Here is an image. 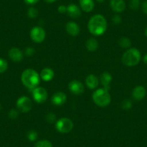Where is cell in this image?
<instances>
[{
	"label": "cell",
	"mask_w": 147,
	"mask_h": 147,
	"mask_svg": "<svg viewBox=\"0 0 147 147\" xmlns=\"http://www.w3.org/2000/svg\"><path fill=\"white\" fill-rule=\"evenodd\" d=\"M107 22L105 18L100 14L92 17L88 22V30L90 33L95 36L103 35L107 30Z\"/></svg>",
	"instance_id": "6da1fadb"
},
{
	"label": "cell",
	"mask_w": 147,
	"mask_h": 147,
	"mask_svg": "<svg viewBox=\"0 0 147 147\" xmlns=\"http://www.w3.org/2000/svg\"><path fill=\"white\" fill-rule=\"evenodd\" d=\"M21 82L26 88L32 90L40 84V74L34 69H27L22 73Z\"/></svg>",
	"instance_id": "7a4b0ae2"
},
{
	"label": "cell",
	"mask_w": 147,
	"mask_h": 147,
	"mask_svg": "<svg viewBox=\"0 0 147 147\" xmlns=\"http://www.w3.org/2000/svg\"><path fill=\"white\" fill-rule=\"evenodd\" d=\"M141 54L138 49L136 48H130L122 56V62L126 66H135L138 64L141 61Z\"/></svg>",
	"instance_id": "3957f363"
},
{
	"label": "cell",
	"mask_w": 147,
	"mask_h": 147,
	"mask_svg": "<svg viewBox=\"0 0 147 147\" xmlns=\"http://www.w3.org/2000/svg\"><path fill=\"white\" fill-rule=\"evenodd\" d=\"M92 100L94 104L101 107H107L111 102V96L109 90L105 88L97 89L93 92Z\"/></svg>",
	"instance_id": "277c9868"
},
{
	"label": "cell",
	"mask_w": 147,
	"mask_h": 147,
	"mask_svg": "<svg viewBox=\"0 0 147 147\" xmlns=\"http://www.w3.org/2000/svg\"><path fill=\"white\" fill-rule=\"evenodd\" d=\"M74 128V123L70 118H62L56 123V129L61 134H68Z\"/></svg>",
	"instance_id": "5b68a950"
},
{
	"label": "cell",
	"mask_w": 147,
	"mask_h": 147,
	"mask_svg": "<svg viewBox=\"0 0 147 147\" xmlns=\"http://www.w3.org/2000/svg\"><path fill=\"white\" fill-rule=\"evenodd\" d=\"M17 108L20 112L28 113L32 109V101L30 98H29L27 96H22L16 102Z\"/></svg>",
	"instance_id": "8992f818"
},
{
	"label": "cell",
	"mask_w": 147,
	"mask_h": 147,
	"mask_svg": "<svg viewBox=\"0 0 147 147\" xmlns=\"http://www.w3.org/2000/svg\"><path fill=\"white\" fill-rule=\"evenodd\" d=\"M46 31L41 27L35 26L31 29L30 38L32 41H34L35 43H42L46 38Z\"/></svg>",
	"instance_id": "52a82bcc"
},
{
	"label": "cell",
	"mask_w": 147,
	"mask_h": 147,
	"mask_svg": "<svg viewBox=\"0 0 147 147\" xmlns=\"http://www.w3.org/2000/svg\"><path fill=\"white\" fill-rule=\"evenodd\" d=\"M32 95L34 101L40 104L45 102L48 98L47 91L46 89L41 87H37L32 90Z\"/></svg>",
	"instance_id": "ba28073f"
},
{
	"label": "cell",
	"mask_w": 147,
	"mask_h": 147,
	"mask_svg": "<svg viewBox=\"0 0 147 147\" xmlns=\"http://www.w3.org/2000/svg\"><path fill=\"white\" fill-rule=\"evenodd\" d=\"M68 87H69V91L72 94H76V95L82 94L84 91V85H83V84L81 82L78 81V80H74L71 81Z\"/></svg>",
	"instance_id": "9c48e42d"
},
{
	"label": "cell",
	"mask_w": 147,
	"mask_h": 147,
	"mask_svg": "<svg viewBox=\"0 0 147 147\" xmlns=\"http://www.w3.org/2000/svg\"><path fill=\"white\" fill-rule=\"evenodd\" d=\"M66 100H67L66 94L63 92H56L51 97L52 104L56 106L63 105V104H65Z\"/></svg>",
	"instance_id": "30bf717a"
},
{
	"label": "cell",
	"mask_w": 147,
	"mask_h": 147,
	"mask_svg": "<svg viewBox=\"0 0 147 147\" xmlns=\"http://www.w3.org/2000/svg\"><path fill=\"white\" fill-rule=\"evenodd\" d=\"M110 6L113 12L121 13L125 10L126 5L124 0H110Z\"/></svg>",
	"instance_id": "8fae6325"
},
{
	"label": "cell",
	"mask_w": 147,
	"mask_h": 147,
	"mask_svg": "<svg viewBox=\"0 0 147 147\" xmlns=\"http://www.w3.org/2000/svg\"><path fill=\"white\" fill-rule=\"evenodd\" d=\"M146 94V90L145 87L141 85H138L134 88L132 91V97L133 98L137 101L142 100Z\"/></svg>",
	"instance_id": "7c38bea8"
},
{
	"label": "cell",
	"mask_w": 147,
	"mask_h": 147,
	"mask_svg": "<svg viewBox=\"0 0 147 147\" xmlns=\"http://www.w3.org/2000/svg\"><path fill=\"white\" fill-rule=\"evenodd\" d=\"M9 59L15 62H20L23 59V53L18 48H12L8 52Z\"/></svg>",
	"instance_id": "4fadbf2b"
},
{
	"label": "cell",
	"mask_w": 147,
	"mask_h": 147,
	"mask_svg": "<svg viewBox=\"0 0 147 147\" xmlns=\"http://www.w3.org/2000/svg\"><path fill=\"white\" fill-rule=\"evenodd\" d=\"M99 83H100V80L94 74H90L86 77V86L90 90H94V89L97 88L99 85Z\"/></svg>",
	"instance_id": "5bb4252c"
},
{
	"label": "cell",
	"mask_w": 147,
	"mask_h": 147,
	"mask_svg": "<svg viewBox=\"0 0 147 147\" xmlns=\"http://www.w3.org/2000/svg\"><path fill=\"white\" fill-rule=\"evenodd\" d=\"M66 30L69 35H71V36H77L80 34V28L77 23L70 21L66 23Z\"/></svg>",
	"instance_id": "9a60e30c"
},
{
	"label": "cell",
	"mask_w": 147,
	"mask_h": 147,
	"mask_svg": "<svg viewBox=\"0 0 147 147\" xmlns=\"http://www.w3.org/2000/svg\"><path fill=\"white\" fill-rule=\"evenodd\" d=\"M66 13L68 14V15H69L70 18L76 19V18H78L81 16L82 12L80 8L77 5L71 4L69 6H67V11H66Z\"/></svg>",
	"instance_id": "2e32d148"
},
{
	"label": "cell",
	"mask_w": 147,
	"mask_h": 147,
	"mask_svg": "<svg viewBox=\"0 0 147 147\" xmlns=\"http://www.w3.org/2000/svg\"><path fill=\"white\" fill-rule=\"evenodd\" d=\"M113 80L112 75L110 74L109 72H103L100 76V82L101 83L102 85L103 86V88L106 89V90H110V86L111 84V82Z\"/></svg>",
	"instance_id": "e0dca14e"
},
{
	"label": "cell",
	"mask_w": 147,
	"mask_h": 147,
	"mask_svg": "<svg viewBox=\"0 0 147 147\" xmlns=\"http://www.w3.org/2000/svg\"><path fill=\"white\" fill-rule=\"evenodd\" d=\"M40 77L43 81L50 82L54 77V71H53V69L49 67L44 68L40 71Z\"/></svg>",
	"instance_id": "ac0fdd59"
},
{
	"label": "cell",
	"mask_w": 147,
	"mask_h": 147,
	"mask_svg": "<svg viewBox=\"0 0 147 147\" xmlns=\"http://www.w3.org/2000/svg\"><path fill=\"white\" fill-rule=\"evenodd\" d=\"M80 5L83 11L90 12L94 9V2L93 0H80Z\"/></svg>",
	"instance_id": "d6986e66"
},
{
	"label": "cell",
	"mask_w": 147,
	"mask_h": 147,
	"mask_svg": "<svg viewBox=\"0 0 147 147\" xmlns=\"http://www.w3.org/2000/svg\"><path fill=\"white\" fill-rule=\"evenodd\" d=\"M99 46V43L95 38H89L88 40L86 42V48H87V50L89 51L94 52L98 49Z\"/></svg>",
	"instance_id": "ffe728a7"
},
{
	"label": "cell",
	"mask_w": 147,
	"mask_h": 147,
	"mask_svg": "<svg viewBox=\"0 0 147 147\" xmlns=\"http://www.w3.org/2000/svg\"><path fill=\"white\" fill-rule=\"evenodd\" d=\"M119 45L123 49H130L131 46V41L127 37H122L119 40Z\"/></svg>",
	"instance_id": "44dd1931"
},
{
	"label": "cell",
	"mask_w": 147,
	"mask_h": 147,
	"mask_svg": "<svg viewBox=\"0 0 147 147\" xmlns=\"http://www.w3.org/2000/svg\"><path fill=\"white\" fill-rule=\"evenodd\" d=\"M52 143L50 141L46 139L40 140L35 143L34 147H52Z\"/></svg>",
	"instance_id": "7402d4cb"
},
{
	"label": "cell",
	"mask_w": 147,
	"mask_h": 147,
	"mask_svg": "<svg viewBox=\"0 0 147 147\" xmlns=\"http://www.w3.org/2000/svg\"><path fill=\"white\" fill-rule=\"evenodd\" d=\"M27 13H28V16L30 18H31V19H35L38 15V9L36 8L33 7H30L28 9Z\"/></svg>",
	"instance_id": "603a6c76"
},
{
	"label": "cell",
	"mask_w": 147,
	"mask_h": 147,
	"mask_svg": "<svg viewBox=\"0 0 147 147\" xmlns=\"http://www.w3.org/2000/svg\"><path fill=\"white\" fill-rule=\"evenodd\" d=\"M38 134L34 130L29 131L27 134V138L30 141H35L38 139Z\"/></svg>",
	"instance_id": "cb8c5ba5"
},
{
	"label": "cell",
	"mask_w": 147,
	"mask_h": 147,
	"mask_svg": "<svg viewBox=\"0 0 147 147\" xmlns=\"http://www.w3.org/2000/svg\"><path fill=\"white\" fill-rule=\"evenodd\" d=\"M8 63L5 59L0 58V74H2L7 70Z\"/></svg>",
	"instance_id": "d4e9b609"
},
{
	"label": "cell",
	"mask_w": 147,
	"mask_h": 147,
	"mask_svg": "<svg viewBox=\"0 0 147 147\" xmlns=\"http://www.w3.org/2000/svg\"><path fill=\"white\" fill-rule=\"evenodd\" d=\"M133 107V102L131 100L129 99H126V100H124L122 102V108L123 110H128L132 108Z\"/></svg>",
	"instance_id": "484cf974"
},
{
	"label": "cell",
	"mask_w": 147,
	"mask_h": 147,
	"mask_svg": "<svg viewBox=\"0 0 147 147\" xmlns=\"http://www.w3.org/2000/svg\"><path fill=\"white\" fill-rule=\"evenodd\" d=\"M140 5V0H131L129 2V7L132 10H136L139 8Z\"/></svg>",
	"instance_id": "4316f807"
},
{
	"label": "cell",
	"mask_w": 147,
	"mask_h": 147,
	"mask_svg": "<svg viewBox=\"0 0 147 147\" xmlns=\"http://www.w3.org/2000/svg\"><path fill=\"white\" fill-rule=\"evenodd\" d=\"M8 116L12 120L17 119L18 118V116H19V112H18V110H16V109H11L9 111Z\"/></svg>",
	"instance_id": "83f0119b"
},
{
	"label": "cell",
	"mask_w": 147,
	"mask_h": 147,
	"mask_svg": "<svg viewBox=\"0 0 147 147\" xmlns=\"http://www.w3.org/2000/svg\"><path fill=\"white\" fill-rule=\"evenodd\" d=\"M46 119L47 122L50 123H53L55 121H56V116L53 113H49L46 115Z\"/></svg>",
	"instance_id": "f1b7e54d"
},
{
	"label": "cell",
	"mask_w": 147,
	"mask_h": 147,
	"mask_svg": "<svg viewBox=\"0 0 147 147\" xmlns=\"http://www.w3.org/2000/svg\"><path fill=\"white\" fill-rule=\"evenodd\" d=\"M34 53H35V49H34L33 48L28 47L25 49V54L27 56H29V57H30V56H32V55L34 54Z\"/></svg>",
	"instance_id": "f546056e"
},
{
	"label": "cell",
	"mask_w": 147,
	"mask_h": 147,
	"mask_svg": "<svg viewBox=\"0 0 147 147\" xmlns=\"http://www.w3.org/2000/svg\"><path fill=\"white\" fill-rule=\"evenodd\" d=\"M121 20H121V18L118 15H114L113 18H112V21L113 22L114 24H115V25H118V24L121 23Z\"/></svg>",
	"instance_id": "4dcf8cb0"
},
{
	"label": "cell",
	"mask_w": 147,
	"mask_h": 147,
	"mask_svg": "<svg viewBox=\"0 0 147 147\" xmlns=\"http://www.w3.org/2000/svg\"><path fill=\"white\" fill-rule=\"evenodd\" d=\"M66 11H67V7L65 6V5H60V6L58 7V12H59V13L63 14L65 13V12H66Z\"/></svg>",
	"instance_id": "1f68e13d"
},
{
	"label": "cell",
	"mask_w": 147,
	"mask_h": 147,
	"mask_svg": "<svg viewBox=\"0 0 147 147\" xmlns=\"http://www.w3.org/2000/svg\"><path fill=\"white\" fill-rule=\"evenodd\" d=\"M141 10L145 15H147V0L144 1L141 5Z\"/></svg>",
	"instance_id": "d6a6232c"
},
{
	"label": "cell",
	"mask_w": 147,
	"mask_h": 147,
	"mask_svg": "<svg viewBox=\"0 0 147 147\" xmlns=\"http://www.w3.org/2000/svg\"><path fill=\"white\" fill-rule=\"evenodd\" d=\"M24 2L29 5H33L35 4L38 3L39 2V0H24Z\"/></svg>",
	"instance_id": "836d02e7"
},
{
	"label": "cell",
	"mask_w": 147,
	"mask_h": 147,
	"mask_svg": "<svg viewBox=\"0 0 147 147\" xmlns=\"http://www.w3.org/2000/svg\"><path fill=\"white\" fill-rule=\"evenodd\" d=\"M143 61H144V63H145V64L147 65V53L144 55V57H143Z\"/></svg>",
	"instance_id": "e575fe53"
},
{
	"label": "cell",
	"mask_w": 147,
	"mask_h": 147,
	"mask_svg": "<svg viewBox=\"0 0 147 147\" xmlns=\"http://www.w3.org/2000/svg\"><path fill=\"white\" fill-rule=\"evenodd\" d=\"M44 1L46 2H47V3L51 4V3H53V2H55L56 1H57V0H44Z\"/></svg>",
	"instance_id": "d590c367"
},
{
	"label": "cell",
	"mask_w": 147,
	"mask_h": 147,
	"mask_svg": "<svg viewBox=\"0 0 147 147\" xmlns=\"http://www.w3.org/2000/svg\"><path fill=\"white\" fill-rule=\"evenodd\" d=\"M96 1L98 2H100V3H102V2H104L105 0H96Z\"/></svg>",
	"instance_id": "8d00e7d4"
},
{
	"label": "cell",
	"mask_w": 147,
	"mask_h": 147,
	"mask_svg": "<svg viewBox=\"0 0 147 147\" xmlns=\"http://www.w3.org/2000/svg\"><path fill=\"white\" fill-rule=\"evenodd\" d=\"M144 34H145L146 37H147V27H146V28L145 31H144Z\"/></svg>",
	"instance_id": "74e56055"
}]
</instances>
